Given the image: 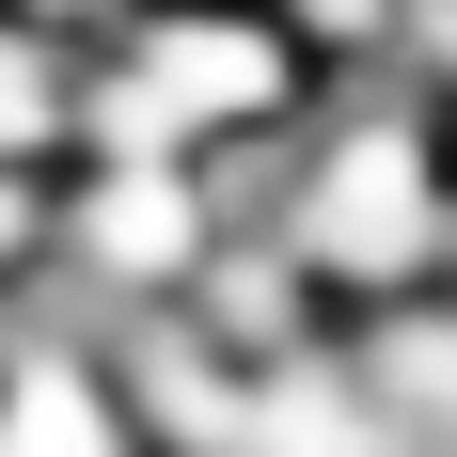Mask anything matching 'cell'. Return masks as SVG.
<instances>
[{"mask_svg":"<svg viewBox=\"0 0 457 457\" xmlns=\"http://www.w3.org/2000/svg\"><path fill=\"white\" fill-rule=\"evenodd\" d=\"M32 269H47V189H16V174H0V331H16Z\"/></svg>","mask_w":457,"mask_h":457,"instance_id":"6","label":"cell"},{"mask_svg":"<svg viewBox=\"0 0 457 457\" xmlns=\"http://www.w3.org/2000/svg\"><path fill=\"white\" fill-rule=\"evenodd\" d=\"M0 16H32V32H63V47H111L127 16H158V0H0Z\"/></svg>","mask_w":457,"mask_h":457,"instance_id":"7","label":"cell"},{"mask_svg":"<svg viewBox=\"0 0 457 457\" xmlns=\"http://www.w3.org/2000/svg\"><path fill=\"white\" fill-rule=\"evenodd\" d=\"M63 158H79V47L32 32V16H0V174L47 189Z\"/></svg>","mask_w":457,"mask_h":457,"instance_id":"4","label":"cell"},{"mask_svg":"<svg viewBox=\"0 0 457 457\" xmlns=\"http://www.w3.org/2000/svg\"><path fill=\"white\" fill-rule=\"evenodd\" d=\"M0 457H142V411H127V378H111V347L63 331V316H32V300L0 331Z\"/></svg>","mask_w":457,"mask_h":457,"instance_id":"3","label":"cell"},{"mask_svg":"<svg viewBox=\"0 0 457 457\" xmlns=\"http://www.w3.org/2000/svg\"><path fill=\"white\" fill-rule=\"evenodd\" d=\"M316 111V63L253 0H158L111 47H79V158H221Z\"/></svg>","mask_w":457,"mask_h":457,"instance_id":"2","label":"cell"},{"mask_svg":"<svg viewBox=\"0 0 457 457\" xmlns=\"http://www.w3.org/2000/svg\"><path fill=\"white\" fill-rule=\"evenodd\" d=\"M316 79H347V63H395V0H253Z\"/></svg>","mask_w":457,"mask_h":457,"instance_id":"5","label":"cell"},{"mask_svg":"<svg viewBox=\"0 0 457 457\" xmlns=\"http://www.w3.org/2000/svg\"><path fill=\"white\" fill-rule=\"evenodd\" d=\"M284 253L316 269L331 316H395L457 284V127L395 63H347L300 111V189H284Z\"/></svg>","mask_w":457,"mask_h":457,"instance_id":"1","label":"cell"}]
</instances>
